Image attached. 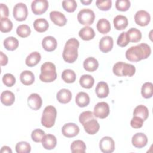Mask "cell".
<instances>
[{
	"label": "cell",
	"mask_w": 153,
	"mask_h": 153,
	"mask_svg": "<svg viewBox=\"0 0 153 153\" xmlns=\"http://www.w3.org/2000/svg\"><path fill=\"white\" fill-rule=\"evenodd\" d=\"M151 50L147 44L141 43L132 46L126 51V59L133 62H137L143 59H147L151 54Z\"/></svg>",
	"instance_id": "1"
},
{
	"label": "cell",
	"mask_w": 153,
	"mask_h": 153,
	"mask_svg": "<svg viewBox=\"0 0 153 153\" xmlns=\"http://www.w3.org/2000/svg\"><path fill=\"white\" fill-rule=\"evenodd\" d=\"M79 46V42L75 38H70L66 41L63 51V59L66 62L72 63L76 60Z\"/></svg>",
	"instance_id": "2"
},
{
	"label": "cell",
	"mask_w": 153,
	"mask_h": 153,
	"mask_svg": "<svg viewBox=\"0 0 153 153\" xmlns=\"http://www.w3.org/2000/svg\"><path fill=\"white\" fill-rule=\"evenodd\" d=\"M57 78L56 68L54 63L48 62L43 63L41 66L39 79L44 82H51Z\"/></svg>",
	"instance_id": "3"
},
{
	"label": "cell",
	"mask_w": 153,
	"mask_h": 153,
	"mask_svg": "<svg viewBox=\"0 0 153 153\" xmlns=\"http://www.w3.org/2000/svg\"><path fill=\"white\" fill-rule=\"evenodd\" d=\"M112 71L114 74L118 76H132L135 74L136 68L133 65L118 62L114 65Z\"/></svg>",
	"instance_id": "4"
},
{
	"label": "cell",
	"mask_w": 153,
	"mask_h": 153,
	"mask_svg": "<svg viewBox=\"0 0 153 153\" xmlns=\"http://www.w3.org/2000/svg\"><path fill=\"white\" fill-rule=\"evenodd\" d=\"M57 117V111L53 106H46L44 111L41 117V124L47 128L52 127L56 121Z\"/></svg>",
	"instance_id": "5"
},
{
	"label": "cell",
	"mask_w": 153,
	"mask_h": 153,
	"mask_svg": "<svg viewBox=\"0 0 153 153\" xmlns=\"http://www.w3.org/2000/svg\"><path fill=\"white\" fill-rule=\"evenodd\" d=\"M77 19L79 23L85 25V26H88L94 22L95 14L94 11L91 9L83 8L79 11Z\"/></svg>",
	"instance_id": "6"
},
{
	"label": "cell",
	"mask_w": 153,
	"mask_h": 153,
	"mask_svg": "<svg viewBox=\"0 0 153 153\" xmlns=\"http://www.w3.org/2000/svg\"><path fill=\"white\" fill-rule=\"evenodd\" d=\"M13 17L17 21H24L26 19L28 14V10L25 4L19 2L16 4L13 11Z\"/></svg>",
	"instance_id": "7"
},
{
	"label": "cell",
	"mask_w": 153,
	"mask_h": 153,
	"mask_svg": "<svg viewBox=\"0 0 153 153\" xmlns=\"http://www.w3.org/2000/svg\"><path fill=\"white\" fill-rule=\"evenodd\" d=\"M93 114L96 117L99 118L103 119L106 118L109 114L108 104L105 102L97 103L94 108Z\"/></svg>",
	"instance_id": "8"
},
{
	"label": "cell",
	"mask_w": 153,
	"mask_h": 153,
	"mask_svg": "<svg viewBox=\"0 0 153 153\" xmlns=\"http://www.w3.org/2000/svg\"><path fill=\"white\" fill-rule=\"evenodd\" d=\"M99 148L103 153H111L115 150V142L109 136H105L99 142Z\"/></svg>",
	"instance_id": "9"
},
{
	"label": "cell",
	"mask_w": 153,
	"mask_h": 153,
	"mask_svg": "<svg viewBox=\"0 0 153 153\" xmlns=\"http://www.w3.org/2000/svg\"><path fill=\"white\" fill-rule=\"evenodd\" d=\"M48 8V2L47 0H35L31 4L32 11L35 15L44 13Z\"/></svg>",
	"instance_id": "10"
},
{
	"label": "cell",
	"mask_w": 153,
	"mask_h": 153,
	"mask_svg": "<svg viewBox=\"0 0 153 153\" xmlns=\"http://www.w3.org/2000/svg\"><path fill=\"white\" fill-rule=\"evenodd\" d=\"M79 132V127L73 123H69L64 124L62 128V133L63 136L69 138L76 136Z\"/></svg>",
	"instance_id": "11"
},
{
	"label": "cell",
	"mask_w": 153,
	"mask_h": 153,
	"mask_svg": "<svg viewBox=\"0 0 153 153\" xmlns=\"http://www.w3.org/2000/svg\"><path fill=\"white\" fill-rule=\"evenodd\" d=\"M151 20V16L148 12L145 10H139L134 15L136 23L140 26H147Z\"/></svg>",
	"instance_id": "12"
},
{
	"label": "cell",
	"mask_w": 153,
	"mask_h": 153,
	"mask_svg": "<svg viewBox=\"0 0 153 153\" xmlns=\"http://www.w3.org/2000/svg\"><path fill=\"white\" fill-rule=\"evenodd\" d=\"M131 143L132 145L136 148H143L148 143L147 136L143 133H137L133 136Z\"/></svg>",
	"instance_id": "13"
},
{
	"label": "cell",
	"mask_w": 153,
	"mask_h": 153,
	"mask_svg": "<svg viewBox=\"0 0 153 153\" xmlns=\"http://www.w3.org/2000/svg\"><path fill=\"white\" fill-rule=\"evenodd\" d=\"M42 99L37 93H32L27 98L28 106L33 110L36 111L39 109L42 106Z\"/></svg>",
	"instance_id": "14"
},
{
	"label": "cell",
	"mask_w": 153,
	"mask_h": 153,
	"mask_svg": "<svg viewBox=\"0 0 153 153\" xmlns=\"http://www.w3.org/2000/svg\"><path fill=\"white\" fill-rule=\"evenodd\" d=\"M50 18L54 24L59 26H63L67 23V19L65 16L60 11H51L50 13Z\"/></svg>",
	"instance_id": "15"
},
{
	"label": "cell",
	"mask_w": 153,
	"mask_h": 153,
	"mask_svg": "<svg viewBox=\"0 0 153 153\" xmlns=\"http://www.w3.org/2000/svg\"><path fill=\"white\" fill-rule=\"evenodd\" d=\"M113 39L110 36H105L102 37L99 42V49L103 53L110 51L113 47Z\"/></svg>",
	"instance_id": "16"
},
{
	"label": "cell",
	"mask_w": 153,
	"mask_h": 153,
	"mask_svg": "<svg viewBox=\"0 0 153 153\" xmlns=\"http://www.w3.org/2000/svg\"><path fill=\"white\" fill-rule=\"evenodd\" d=\"M57 45V42L55 38L52 36H47L43 38L42 41V46L43 48L48 52L54 51Z\"/></svg>",
	"instance_id": "17"
},
{
	"label": "cell",
	"mask_w": 153,
	"mask_h": 153,
	"mask_svg": "<svg viewBox=\"0 0 153 153\" xmlns=\"http://www.w3.org/2000/svg\"><path fill=\"white\" fill-rule=\"evenodd\" d=\"M42 145L44 148L47 150L54 149L57 144V139L55 136L51 134H45L42 141Z\"/></svg>",
	"instance_id": "18"
},
{
	"label": "cell",
	"mask_w": 153,
	"mask_h": 153,
	"mask_svg": "<svg viewBox=\"0 0 153 153\" xmlns=\"http://www.w3.org/2000/svg\"><path fill=\"white\" fill-rule=\"evenodd\" d=\"M84 130L89 134H94L99 130L100 126L98 121L92 118L88 121H87L84 125Z\"/></svg>",
	"instance_id": "19"
},
{
	"label": "cell",
	"mask_w": 153,
	"mask_h": 153,
	"mask_svg": "<svg viewBox=\"0 0 153 153\" xmlns=\"http://www.w3.org/2000/svg\"><path fill=\"white\" fill-rule=\"evenodd\" d=\"M95 92L97 96L99 98L106 97L109 93V89L108 84L103 81L98 82L96 87Z\"/></svg>",
	"instance_id": "20"
},
{
	"label": "cell",
	"mask_w": 153,
	"mask_h": 153,
	"mask_svg": "<svg viewBox=\"0 0 153 153\" xmlns=\"http://www.w3.org/2000/svg\"><path fill=\"white\" fill-rule=\"evenodd\" d=\"M56 98L61 103L65 104L69 103L72 99V93L68 89L62 88L57 92Z\"/></svg>",
	"instance_id": "21"
},
{
	"label": "cell",
	"mask_w": 153,
	"mask_h": 153,
	"mask_svg": "<svg viewBox=\"0 0 153 153\" xmlns=\"http://www.w3.org/2000/svg\"><path fill=\"white\" fill-rule=\"evenodd\" d=\"M20 79L23 84L29 85L33 83L35 81V75L30 71L26 70L20 74Z\"/></svg>",
	"instance_id": "22"
},
{
	"label": "cell",
	"mask_w": 153,
	"mask_h": 153,
	"mask_svg": "<svg viewBox=\"0 0 153 153\" xmlns=\"http://www.w3.org/2000/svg\"><path fill=\"white\" fill-rule=\"evenodd\" d=\"M1 101L5 106H11L15 101V96L13 92L9 90L4 91L1 94Z\"/></svg>",
	"instance_id": "23"
},
{
	"label": "cell",
	"mask_w": 153,
	"mask_h": 153,
	"mask_svg": "<svg viewBox=\"0 0 153 153\" xmlns=\"http://www.w3.org/2000/svg\"><path fill=\"white\" fill-rule=\"evenodd\" d=\"M114 25L117 30H123L128 26L127 18L123 15H117L113 20Z\"/></svg>",
	"instance_id": "24"
},
{
	"label": "cell",
	"mask_w": 153,
	"mask_h": 153,
	"mask_svg": "<svg viewBox=\"0 0 153 153\" xmlns=\"http://www.w3.org/2000/svg\"><path fill=\"white\" fill-rule=\"evenodd\" d=\"M79 36L84 41H89L94 38L95 32L93 28L89 26H85L79 31Z\"/></svg>",
	"instance_id": "25"
},
{
	"label": "cell",
	"mask_w": 153,
	"mask_h": 153,
	"mask_svg": "<svg viewBox=\"0 0 153 153\" xmlns=\"http://www.w3.org/2000/svg\"><path fill=\"white\" fill-rule=\"evenodd\" d=\"M75 102L79 107H85L90 103V97L85 92H79L75 97Z\"/></svg>",
	"instance_id": "26"
},
{
	"label": "cell",
	"mask_w": 153,
	"mask_h": 153,
	"mask_svg": "<svg viewBox=\"0 0 153 153\" xmlns=\"http://www.w3.org/2000/svg\"><path fill=\"white\" fill-rule=\"evenodd\" d=\"M83 66L85 70L88 72H93L99 67L98 61L94 57L87 58L83 62Z\"/></svg>",
	"instance_id": "27"
},
{
	"label": "cell",
	"mask_w": 153,
	"mask_h": 153,
	"mask_svg": "<svg viewBox=\"0 0 153 153\" xmlns=\"http://www.w3.org/2000/svg\"><path fill=\"white\" fill-rule=\"evenodd\" d=\"M41 56L39 53L34 51L31 53L26 59V65L29 67H33L36 66L41 60Z\"/></svg>",
	"instance_id": "28"
},
{
	"label": "cell",
	"mask_w": 153,
	"mask_h": 153,
	"mask_svg": "<svg viewBox=\"0 0 153 153\" xmlns=\"http://www.w3.org/2000/svg\"><path fill=\"white\" fill-rule=\"evenodd\" d=\"M49 27V24L46 19L39 18L36 19L33 22V27L38 32H45Z\"/></svg>",
	"instance_id": "29"
},
{
	"label": "cell",
	"mask_w": 153,
	"mask_h": 153,
	"mask_svg": "<svg viewBox=\"0 0 153 153\" xmlns=\"http://www.w3.org/2000/svg\"><path fill=\"white\" fill-rule=\"evenodd\" d=\"M97 30L102 34L108 33L111 30L110 22L106 19H101L98 20L96 25Z\"/></svg>",
	"instance_id": "30"
},
{
	"label": "cell",
	"mask_w": 153,
	"mask_h": 153,
	"mask_svg": "<svg viewBox=\"0 0 153 153\" xmlns=\"http://www.w3.org/2000/svg\"><path fill=\"white\" fill-rule=\"evenodd\" d=\"M94 83V78L88 74L82 75L79 78V84L81 87L84 88H91Z\"/></svg>",
	"instance_id": "31"
},
{
	"label": "cell",
	"mask_w": 153,
	"mask_h": 153,
	"mask_svg": "<svg viewBox=\"0 0 153 153\" xmlns=\"http://www.w3.org/2000/svg\"><path fill=\"white\" fill-rule=\"evenodd\" d=\"M133 116L139 117L143 121L146 120L149 116V111L147 107L142 105L137 106L134 109Z\"/></svg>",
	"instance_id": "32"
},
{
	"label": "cell",
	"mask_w": 153,
	"mask_h": 153,
	"mask_svg": "<svg viewBox=\"0 0 153 153\" xmlns=\"http://www.w3.org/2000/svg\"><path fill=\"white\" fill-rule=\"evenodd\" d=\"M86 150L85 143L81 140H74L71 145V151L73 153L81 152L84 153Z\"/></svg>",
	"instance_id": "33"
},
{
	"label": "cell",
	"mask_w": 153,
	"mask_h": 153,
	"mask_svg": "<svg viewBox=\"0 0 153 153\" xmlns=\"http://www.w3.org/2000/svg\"><path fill=\"white\" fill-rule=\"evenodd\" d=\"M4 46L7 50L13 51L19 46V41L15 37L9 36L4 41Z\"/></svg>",
	"instance_id": "34"
},
{
	"label": "cell",
	"mask_w": 153,
	"mask_h": 153,
	"mask_svg": "<svg viewBox=\"0 0 153 153\" xmlns=\"http://www.w3.org/2000/svg\"><path fill=\"white\" fill-rule=\"evenodd\" d=\"M126 33L129 38L130 42H137L140 41L142 38L141 32L136 28H130Z\"/></svg>",
	"instance_id": "35"
},
{
	"label": "cell",
	"mask_w": 153,
	"mask_h": 153,
	"mask_svg": "<svg viewBox=\"0 0 153 153\" xmlns=\"http://www.w3.org/2000/svg\"><path fill=\"white\" fill-rule=\"evenodd\" d=\"M142 96L145 99L151 98L153 94V85L150 82L144 83L141 88Z\"/></svg>",
	"instance_id": "36"
},
{
	"label": "cell",
	"mask_w": 153,
	"mask_h": 153,
	"mask_svg": "<svg viewBox=\"0 0 153 153\" xmlns=\"http://www.w3.org/2000/svg\"><path fill=\"white\" fill-rule=\"evenodd\" d=\"M62 78L66 83H73L76 79V74L72 69H65L62 72Z\"/></svg>",
	"instance_id": "37"
},
{
	"label": "cell",
	"mask_w": 153,
	"mask_h": 153,
	"mask_svg": "<svg viewBox=\"0 0 153 153\" xmlns=\"http://www.w3.org/2000/svg\"><path fill=\"white\" fill-rule=\"evenodd\" d=\"M31 151V146L29 143L25 141L18 142L16 145V151L17 153H29Z\"/></svg>",
	"instance_id": "38"
},
{
	"label": "cell",
	"mask_w": 153,
	"mask_h": 153,
	"mask_svg": "<svg viewBox=\"0 0 153 153\" xmlns=\"http://www.w3.org/2000/svg\"><path fill=\"white\" fill-rule=\"evenodd\" d=\"M31 30L30 27L27 25H19L16 29V33L21 38H26L30 35Z\"/></svg>",
	"instance_id": "39"
},
{
	"label": "cell",
	"mask_w": 153,
	"mask_h": 153,
	"mask_svg": "<svg viewBox=\"0 0 153 153\" xmlns=\"http://www.w3.org/2000/svg\"><path fill=\"white\" fill-rule=\"evenodd\" d=\"M63 9L69 13L74 12L77 7V3L75 0H65L62 1Z\"/></svg>",
	"instance_id": "40"
},
{
	"label": "cell",
	"mask_w": 153,
	"mask_h": 153,
	"mask_svg": "<svg viewBox=\"0 0 153 153\" xmlns=\"http://www.w3.org/2000/svg\"><path fill=\"white\" fill-rule=\"evenodd\" d=\"M13 28V23L8 18H1V28L2 32L7 33L11 30Z\"/></svg>",
	"instance_id": "41"
},
{
	"label": "cell",
	"mask_w": 153,
	"mask_h": 153,
	"mask_svg": "<svg viewBox=\"0 0 153 153\" xmlns=\"http://www.w3.org/2000/svg\"><path fill=\"white\" fill-rule=\"evenodd\" d=\"M115 7L118 11H126L130 7V2L128 0H117L115 2Z\"/></svg>",
	"instance_id": "42"
},
{
	"label": "cell",
	"mask_w": 153,
	"mask_h": 153,
	"mask_svg": "<svg viewBox=\"0 0 153 153\" xmlns=\"http://www.w3.org/2000/svg\"><path fill=\"white\" fill-rule=\"evenodd\" d=\"M44 136L45 132L40 128L33 130L31 133V137L33 141L38 143L41 142L42 141Z\"/></svg>",
	"instance_id": "43"
},
{
	"label": "cell",
	"mask_w": 153,
	"mask_h": 153,
	"mask_svg": "<svg viewBox=\"0 0 153 153\" xmlns=\"http://www.w3.org/2000/svg\"><path fill=\"white\" fill-rule=\"evenodd\" d=\"M130 42L129 38L126 32H123L118 37L117 44L121 47H126Z\"/></svg>",
	"instance_id": "44"
},
{
	"label": "cell",
	"mask_w": 153,
	"mask_h": 153,
	"mask_svg": "<svg viewBox=\"0 0 153 153\" xmlns=\"http://www.w3.org/2000/svg\"><path fill=\"white\" fill-rule=\"evenodd\" d=\"M96 6L99 9L102 11H108L112 7V1L106 0V1H100L97 0L96 1Z\"/></svg>",
	"instance_id": "45"
},
{
	"label": "cell",
	"mask_w": 153,
	"mask_h": 153,
	"mask_svg": "<svg viewBox=\"0 0 153 153\" xmlns=\"http://www.w3.org/2000/svg\"><path fill=\"white\" fill-rule=\"evenodd\" d=\"M3 83L7 87H12L16 83V78L11 74H5L2 77Z\"/></svg>",
	"instance_id": "46"
},
{
	"label": "cell",
	"mask_w": 153,
	"mask_h": 153,
	"mask_svg": "<svg viewBox=\"0 0 153 153\" xmlns=\"http://www.w3.org/2000/svg\"><path fill=\"white\" fill-rule=\"evenodd\" d=\"M94 115L91 111H84L79 115V121L82 125H84L88 120L94 118Z\"/></svg>",
	"instance_id": "47"
},
{
	"label": "cell",
	"mask_w": 153,
	"mask_h": 153,
	"mask_svg": "<svg viewBox=\"0 0 153 153\" xmlns=\"http://www.w3.org/2000/svg\"><path fill=\"white\" fill-rule=\"evenodd\" d=\"M143 123V120L141 118L137 116H133L130 121V125L134 128H139L142 127Z\"/></svg>",
	"instance_id": "48"
},
{
	"label": "cell",
	"mask_w": 153,
	"mask_h": 153,
	"mask_svg": "<svg viewBox=\"0 0 153 153\" xmlns=\"http://www.w3.org/2000/svg\"><path fill=\"white\" fill-rule=\"evenodd\" d=\"M1 18H7L9 16V10L8 7L2 3L0 4Z\"/></svg>",
	"instance_id": "49"
},
{
	"label": "cell",
	"mask_w": 153,
	"mask_h": 153,
	"mask_svg": "<svg viewBox=\"0 0 153 153\" xmlns=\"http://www.w3.org/2000/svg\"><path fill=\"white\" fill-rule=\"evenodd\" d=\"M8 63V57L7 56L3 53L1 52V65L5 66Z\"/></svg>",
	"instance_id": "50"
},
{
	"label": "cell",
	"mask_w": 153,
	"mask_h": 153,
	"mask_svg": "<svg viewBox=\"0 0 153 153\" xmlns=\"http://www.w3.org/2000/svg\"><path fill=\"white\" fill-rule=\"evenodd\" d=\"M1 152H7V153H12V150L8 146H4L1 149Z\"/></svg>",
	"instance_id": "51"
},
{
	"label": "cell",
	"mask_w": 153,
	"mask_h": 153,
	"mask_svg": "<svg viewBox=\"0 0 153 153\" xmlns=\"http://www.w3.org/2000/svg\"><path fill=\"white\" fill-rule=\"evenodd\" d=\"M81 2L84 5H89L92 2V0H87V1H84V0H81Z\"/></svg>",
	"instance_id": "52"
}]
</instances>
